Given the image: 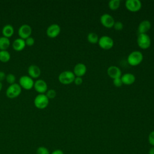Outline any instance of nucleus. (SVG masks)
Instances as JSON below:
<instances>
[{"instance_id": "1", "label": "nucleus", "mask_w": 154, "mask_h": 154, "mask_svg": "<svg viewBox=\"0 0 154 154\" xmlns=\"http://www.w3.org/2000/svg\"><path fill=\"white\" fill-rule=\"evenodd\" d=\"M143 60V55L139 51L131 52L128 57V62L132 66L139 65Z\"/></svg>"}, {"instance_id": "2", "label": "nucleus", "mask_w": 154, "mask_h": 154, "mask_svg": "<svg viewBox=\"0 0 154 154\" xmlns=\"http://www.w3.org/2000/svg\"><path fill=\"white\" fill-rule=\"evenodd\" d=\"M75 75L73 72L70 70H66L62 72L58 76V80L60 83L67 85L74 82Z\"/></svg>"}, {"instance_id": "3", "label": "nucleus", "mask_w": 154, "mask_h": 154, "mask_svg": "<svg viewBox=\"0 0 154 154\" xmlns=\"http://www.w3.org/2000/svg\"><path fill=\"white\" fill-rule=\"evenodd\" d=\"M138 46L142 49L149 48L151 45V40L147 34H139L137 39Z\"/></svg>"}, {"instance_id": "4", "label": "nucleus", "mask_w": 154, "mask_h": 154, "mask_svg": "<svg viewBox=\"0 0 154 154\" xmlns=\"http://www.w3.org/2000/svg\"><path fill=\"white\" fill-rule=\"evenodd\" d=\"M34 105L38 109H44L46 108L49 104V99L44 94H39L34 99Z\"/></svg>"}, {"instance_id": "5", "label": "nucleus", "mask_w": 154, "mask_h": 154, "mask_svg": "<svg viewBox=\"0 0 154 154\" xmlns=\"http://www.w3.org/2000/svg\"><path fill=\"white\" fill-rule=\"evenodd\" d=\"M21 87L19 84L14 83L11 84L6 90V95L8 97L13 99L17 97L21 93Z\"/></svg>"}, {"instance_id": "6", "label": "nucleus", "mask_w": 154, "mask_h": 154, "mask_svg": "<svg viewBox=\"0 0 154 154\" xmlns=\"http://www.w3.org/2000/svg\"><path fill=\"white\" fill-rule=\"evenodd\" d=\"M98 44L102 49L108 50L113 47L114 41L109 36L103 35L99 38Z\"/></svg>"}, {"instance_id": "7", "label": "nucleus", "mask_w": 154, "mask_h": 154, "mask_svg": "<svg viewBox=\"0 0 154 154\" xmlns=\"http://www.w3.org/2000/svg\"><path fill=\"white\" fill-rule=\"evenodd\" d=\"M125 7L128 10L131 12H137L141 9L142 4L140 0H126Z\"/></svg>"}, {"instance_id": "8", "label": "nucleus", "mask_w": 154, "mask_h": 154, "mask_svg": "<svg viewBox=\"0 0 154 154\" xmlns=\"http://www.w3.org/2000/svg\"><path fill=\"white\" fill-rule=\"evenodd\" d=\"M100 21L101 24L107 28H111L113 27L115 23L113 17L108 13L103 14L100 16Z\"/></svg>"}, {"instance_id": "9", "label": "nucleus", "mask_w": 154, "mask_h": 154, "mask_svg": "<svg viewBox=\"0 0 154 154\" xmlns=\"http://www.w3.org/2000/svg\"><path fill=\"white\" fill-rule=\"evenodd\" d=\"M34 81L29 76L24 75L20 77L19 79V85L25 90H30L34 87Z\"/></svg>"}, {"instance_id": "10", "label": "nucleus", "mask_w": 154, "mask_h": 154, "mask_svg": "<svg viewBox=\"0 0 154 154\" xmlns=\"http://www.w3.org/2000/svg\"><path fill=\"white\" fill-rule=\"evenodd\" d=\"M61 31L60 26L56 23H54L48 26L46 29V34L51 38H55L59 35Z\"/></svg>"}, {"instance_id": "11", "label": "nucleus", "mask_w": 154, "mask_h": 154, "mask_svg": "<svg viewBox=\"0 0 154 154\" xmlns=\"http://www.w3.org/2000/svg\"><path fill=\"white\" fill-rule=\"evenodd\" d=\"M32 29L31 26L27 24H23L19 28L18 30V34L20 38L26 39L29 37L31 34Z\"/></svg>"}, {"instance_id": "12", "label": "nucleus", "mask_w": 154, "mask_h": 154, "mask_svg": "<svg viewBox=\"0 0 154 154\" xmlns=\"http://www.w3.org/2000/svg\"><path fill=\"white\" fill-rule=\"evenodd\" d=\"M34 87L36 91L40 94H43L48 90L46 82L43 79H38L34 84Z\"/></svg>"}, {"instance_id": "13", "label": "nucleus", "mask_w": 154, "mask_h": 154, "mask_svg": "<svg viewBox=\"0 0 154 154\" xmlns=\"http://www.w3.org/2000/svg\"><path fill=\"white\" fill-rule=\"evenodd\" d=\"M108 75L112 79L119 78L122 76L121 70L116 66H111L107 69Z\"/></svg>"}, {"instance_id": "14", "label": "nucleus", "mask_w": 154, "mask_h": 154, "mask_svg": "<svg viewBox=\"0 0 154 154\" xmlns=\"http://www.w3.org/2000/svg\"><path fill=\"white\" fill-rule=\"evenodd\" d=\"M87 72L86 66L81 63H77L73 68V73L77 77H81L84 76Z\"/></svg>"}, {"instance_id": "15", "label": "nucleus", "mask_w": 154, "mask_h": 154, "mask_svg": "<svg viewBox=\"0 0 154 154\" xmlns=\"http://www.w3.org/2000/svg\"><path fill=\"white\" fill-rule=\"evenodd\" d=\"M151 28V23L147 20L141 21L138 27V32L139 34H146Z\"/></svg>"}, {"instance_id": "16", "label": "nucleus", "mask_w": 154, "mask_h": 154, "mask_svg": "<svg viewBox=\"0 0 154 154\" xmlns=\"http://www.w3.org/2000/svg\"><path fill=\"white\" fill-rule=\"evenodd\" d=\"M122 83L125 85H131L134 83L135 81V76L131 73H125L120 77Z\"/></svg>"}, {"instance_id": "17", "label": "nucleus", "mask_w": 154, "mask_h": 154, "mask_svg": "<svg viewBox=\"0 0 154 154\" xmlns=\"http://www.w3.org/2000/svg\"><path fill=\"white\" fill-rule=\"evenodd\" d=\"M28 72L31 78H37L41 73V70L38 66L36 65H31L28 69Z\"/></svg>"}, {"instance_id": "18", "label": "nucleus", "mask_w": 154, "mask_h": 154, "mask_svg": "<svg viewBox=\"0 0 154 154\" xmlns=\"http://www.w3.org/2000/svg\"><path fill=\"white\" fill-rule=\"evenodd\" d=\"M25 45V42L23 39L17 38L13 43V48L17 51H20L24 49Z\"/></svg>"}, {"instance_id": "19", "label": "nucleus", "mask_w": 154, "mask_h": 154, "mask_svg": "<svg viewBox=\"0 0 154 154\" xmlns=\"http://www.w3.org/2000/svg\"><path fill=\"white\" fill-rule=\"evenodd\" d=\"M2 32V34H3L4 37L8 38L13 34L14 29H13V27L12 26V25H11L10 24H7L3 27Z\"/></svg>"}, {"instance_id": "20", "label": "nucleus", "mask_w": 154, "mask_h": 154, "mask_svg": "<svg viewBox=\"0 0 154 154\" xmlns=\"http://www.w3.org/2000/svg\"><path fill=\"white\" fill-rule=\"evenodd\" d=\"M10 40L8 38L5 37H0V49L1 51L6 50L10 46Z\"/></svg>"}, {"instance_id": "21", "label": "nucleus", "mask_w": 154, "mask_h": 154, "mask_svg": "<svg viewBox=\"0 0 154 154\" xmlns=\"http://www.w3.org/2000/svg\"><path fill=\"white\" fill-rule=\"evenodd\" d=\"M87 40L88 42H90L91 44H95L98 43L99 41V37L97 35V34H96L95 32H90L87 35Z\"/></svg>"}, {"instance_id": "22", "label": "nucleus", "mask_w": 154, "mask_h": 154, "mask_svg": "<svg viewBox=\"0 0 154 154\" xmlns=\"http://www.w3.org/2000/svg\"><path fill=\"white\" fill-rule=\"evenodd\" d=\"M10 59V54L7 50L0 51V61L3 63L8 61Z\"/></svg>"}, {"instance_id": "23", "label": "nucleus", "mask_w": 154, "mask_h": 154, "mask_svg": "<svg viewBox=\"0 0 154 154\" xmlns=\"http://www.w3.org/2000/svg\"><path fill=\"white\" fill-rule=\"evenodd\" d=\"M120 5V0H111L108 2V7L111 10H116Z\"/></svg>"}, {"instance_id": "24", "label": "nucleus", "mask_w": 154, "mask_h": 154, "mask_svg": "<svg viewBox=\"0 0 154 154\" xmlns=\"http://www.w3.org/2000/svg\"><path fill=\"white\" fill-rule=\"evenodd\" d=\"M36 154H50V153L46 147L44 146H40L37 148L36 150Z\"/></svg>"}, {"instance_id": "25", "label": "nucleus", "mask_w": 154, "mask_h": 154, "mask_svg": "<svg viewBox=\"0 0 154 154\" xmlns=\"http://www.w3.org/2000/svg\"><path fill=\"white\" fill-rule=\"evenodd\" d=\"M6 81L8 83L10 84H13L16 81V76L12 74V73H9L6 76Z\"/></svg>"}, {"instance_id": "26", "label": "nucleus", "mask_w": 154, "mask_h": 154, "mask_svg": "<svg viewBox=\"0 0 154 154\" xmlns=\"http://www.w3.org/2000/svg\"><path fill=\"white\" fill-rule=\"evenodd\" d=\"M56 94H57V93H56L55 90H54L53 89H50V90H47L46 96L48 97V99H54L55 97Z\"/></svg>"}, {"instance_id": "27", "label": "nucleus", "mask_w": 154, "mask_h": 154, "mask_svg": "<svg viewBox=\"0 0 154 154\" xmlns=\"http://www.w3.org/2000/svg\"><path fill=\"white\" fill-rule=\"evenodd\" d=\"M113 27L116 31H120L123 29V23L122 22L117 21V22H115Z\"/></svg>"}, {"instance_id": "28", "label": "nucleus", "mask_w": 154, "mask_h": 154, "mask_svg": "<svg viewBox=\"0 0 154 154\" xmlns=\"http://www.w3.org/2000/svg\"><path fill=\"white\" fill-rule=\"evenodd\" d=\"M113 84L114 85L117 87H120L122 85L123 83L122 81V79L120 78H116L113 79Z\"/></svg>"}, {"instance_id": "29", "label": "nucleus", "mask_w": 154, "mask_h": 154, "mask_svg": "<svg viewBox=\"0 0 154 154\" xmlns=\"http://www.w3.org/2000/svg\"><path fill=\"white\" fill-rule=\"evenodd\" d=\"M25 42L26 45L31 46H32L34 45V39L32 37H28L27 38L25 39Z\"/></svg>"}, {"instance_id": "30", "label": "nucleus", "mask_w": 154, "mask_h": 154, "mask_svg": "<svg viewBox=\"0 0 154 154\" xmlns=\"http://www.w3.org/2000/svg\"><path fill=\"white\" fill-rule=\"evenodd\" d=\"M148 140H149V143H150L152 146H154V131H152V132L149 134Z\"/></svg>"}, {"instance_id": "31", "label": "nucleus", "mask_w": 154, "mask_h": 154, "mask_svg": "<svg viewBox=\"0 0 154 154\" xmlns=\"http://www.w3.org/2000/svg\"><path fill=\"white\" fill-rule=\"evenodd\" d=\"M83 82L82 78L81 77H75V80H74V82L76 85H81Z\"/></svg>"}, {"instance_id": "32", "label": "nucleus", "mask_w": 154, "mask_h": 154, "mask_svg": "<svg viewBox=\"0 0 154 154\" xmlns=\"http://www.w3.org/2000/svg\"><path fill=\"white\" fill-rule=\"evenodd\" d=\"M5 78H6V75H5V73L2 71H0V82L3 81Z\"/></svg>"}, {"instance_id": "33", "label": "nucleus", "mask_w": 154, "mask_h": 154, "mask_svg": "<svg viewBox=\"0 0 154 154\" xmlns=\"http://www.w3.org/2000/svg\"><path fill=\"white\" fill-rule=\"evenodd\" d=\"M51 154H64V153H63V152L61 150H60V149H56V150H54V151L51 153Z\"/></svg>"}, {"instance_id": "34", "label": "nucleus", "mask_w": 154, "mask_h": 154, "mask_svg": "<svg viewBox=\"0 0 154 154\" xmlns=\"http://www.w3.org/2000/svg\"><path fill=\"white\" fill-rule=\"evenodd\" d=\"M149 154H154V146L150 149L149 151Z\"/></svg>"}, {"instance_id": "35", "label": "nucleus", "mask_w": 154, "mask_h": 154, "mask_svg": "<svg viewBox=\"0 0 154 154\" xmlns=\"http://www.w3.org/2000/svg\"><path fill=\"white\" fill-rule=\"evenodd\" d=\"M2 83H1V82H0V91L1 90V89H2Z\"/></svg>"}]
</instances>
